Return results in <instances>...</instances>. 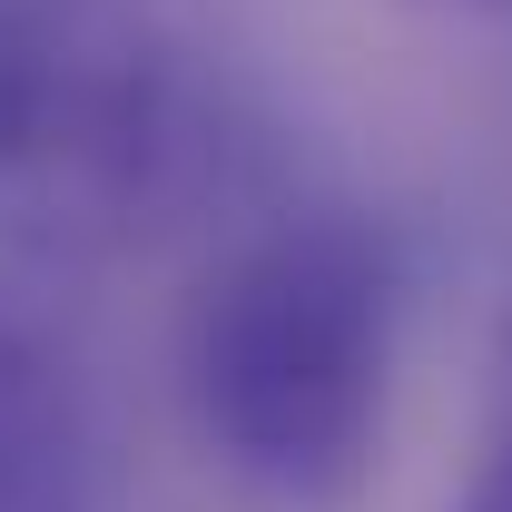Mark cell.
I'll list each match as a JSON object with an SVG mask.
<instances>
[{
    "mask_svg": "<svg viewBox=\"0 0 512 512\" xmlns=\"http://www.w3.org/2000/svg\"><path fill=\"white\" fill-rule=\"evenodd\" d=\"M89 483V404L40 325L0 316V512H69Z\"/></svg>",
    "mask_w": 512,
    "mask_h": 512,
    "instance_id": "3",
    "label": "cell"
},
{
    "mask_svg": "<svg viewBox=\"0 0 512 512\" xmlns=\"http://www.w3.org/2000/svg\"><path fill=\"white\" fill-rule=\"evenodd\" d=\"M473 10H512V0H473Z\"/></svg>",
    "mask_w": 512,
    "mask_h": 512,
    "instance_id": "5",
    "label": "cell"
},
{
    "mask_svg": "<svg viewBox=\"0 0 512 512\" xmlns=\"http://www.w3.org/2000/svg\"><path fill=\"white\" fill-rule=\"evenodd\" d=\"M404 266L365 217H286L188 306V414L207 453L276 503H345L394 404Z\"/></svg>",
    "mask_w": 512,
    "mask_h": 512,
    "instance_id": "1",
    "label": "cell"
},
{
    "mask_svg": "<svg viewBox=\"0 0 512 512\" xmlns=\"http://www.w3.org/2000/svg\"><path fill=\"white\" fill-rule=\"evenodd\" d=\"M453 512H512V434H503L493 453H483V473H473V493H463Z\"/></svg>",
    "mask_w": 512,
    "mask_h": 512,
    "instance_id": "4",
    "label": "cell"
},
{
    "mask_svg": "<svg viewBox=\"0 0 512 512\" xmlns=\"http://www.w3.org/2000/svg\"><path fill=\"white\" fill-rule=\"evenodd\" d=\"M178 158V50L138 0H0V227H128Z\"/></svg>",
    "mask_w": 512,
    "mask_h": 512,
    "instance_id": "2",
    "label": "cell"
}]
</instances>
